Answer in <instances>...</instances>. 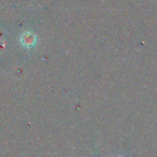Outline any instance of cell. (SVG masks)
Listing matches in <instances>:
<instances>
[{
    "label": "cell",
    "mask_w": 157,
    "mask_h": 157,
    "mask_svg": "<svg viewBox=\"0 0 157 157\" xmlns=\"http://www.w3.org/2000/svg\"><path fill=\"white\" fill-rule=\"evenodd\" d=\"M20 42L21 44L26 48H32L36 45L37 42V36L31 32V31H26L24 32L20 37Z\"/></svg>",
    "instance_id": "obj_1"
}]
</instances>
